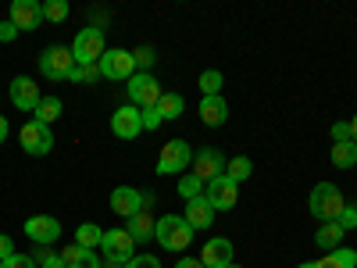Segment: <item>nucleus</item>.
Instances as JSON below:
<instances>
[{"mask_svg":"<svg viewBox=\"0 0 357 268\" xmlns=\"http://www.w3.org/2000/svg\"><path fill=\"white\" fill-rule=\"evenodd\" d=\"M193 225L186 222V218H178V215H165V218H158V225H154V240L165 247V251H172V254H183L190 244H193Z\"/></svg>","mask_w":357,"mask_h":268,"instance_id":"obj_1","label":"nucleus"},{"mask_svg":"<svg viewBox=\"0 0 357 268\" xmlns=\"http://www.w3.org/2000/svg\"><path fill=\"white\" fill-rule=\"evenodd\" d=\"M343 207H347V200H343V193H340L336 183H318V186L311 190L307 211H311L318 222H336Z\"/></svg>","mask_w":357,"mask_h":268,"instance_id":"obj_2","label":"nucleus"},{"mask_svg":"<svg viewBox=\"0 0 357 268\" xmlns=\"http://www.w3.org/2000/svg\"><path fill=\"white\" fill-rule=\"evenodd\" d=\"M104 54H107L104 29H97V25L79 29V36H75V43H72V57H75V65H97Z\"/></svg>","mask_w":357,"mask_h":268,"instance_id":"obj_3","label":"nucleus"},{"mask_svg":"<svg viewBox=\"0 0 357 268\" xmlns=\"http://www.w3.org/2000/svg\"><path fill=\"white\" fill-rule=\"evenodd\" d=\"M126 94H129V104L132 107H158V100H161V82L151 75V72H136L132 79H129V86H126Z\"/></svg>","mask_w":357,"mask_h":268,"instance_id":"obj_4","label":"nucleus"},{"mask_svg":"<svg viewBox=\"0 0 357 268\" xmlns=\"http://www.w3.org/2000/svg\"><path fill=\"white\" fill-rule=\"evenodd\" d=\"M75 68V57H72V47H47L40 54V75L50 79V82H61L68 79Z\"/></svg>","mask_w":357,"mask_h":268,"instance_id":"obj_5","label":"nucleus"},{"mask_svg":"<svg viewBox=\"0 0 357 268\" xmlns=\"http://www.w3.org/2000/svg\"><path fill=\"white\" fill-rule=\"evenodd\" d=\"M18 143H22V151L29 158H47L54 151V133H50V126H43V122H36V118H33V122L22 126Z\"/></svg>","mask_w":357,"mask_h":268,"instance_id":"obj_6","label":"nucleus"},{"mask_svg":"<svg viewBox=\"0 0 357 268\" xmlns=\"http://www.w3.org/2000/svg\"><path fill=\"white\" fill-rule=\"evenodd\" d=\"M193 165V151L186 140H168L161 147V158H158V175H178Z\"/></svg>","mask_w":357,"mask_h":268,"instance_id":"obj_7","label":"nucleus"},{"mask_svg":"<svg viewBox=\"0 0 357 268\" xmlns=\"http://www.w3.org/2000/svg\"><path fill=\"white\" fill-rule=\"evenodd\" d=\"M97 68H100V75L104 79H114V82H129L132 75H136V61H132V50H107L100 61H97Z\"/></svg>","mask_w":357,"mask_h":268,"instance_id":"obj_8","label":"nucleus"},{"mask_svg":"<svg viewBox=\"0 0 357 268\" xmlns=\"http://www.w3.org/2000/svg\"><path fill=\"white\" fill-rule=\"evenodd\" d=\"M100 251H104V261L129 265V261H132V251H136V240H132V236H129L126 229H104Z\"/></svg>","mask_w":357,"mask_h":268,"instance_id":"obj_9","label":"nucleus"},{"mask_svg":"<svg viewBox=\"0 0 357 268\" xmlns=\"http://www.w3.org/2000/svg\"><path fill=\"white\" fill-rule=\"evenodd\" d=\"M204 197H207V204H211L215 211H232L236 200H240V186H236L229 175H218V179H211V183L204 186Z\"/></svg>","mask_w":357,"mask_h":268,"instance_id":"obj_10","label":"nucleus"},{"mask_svg":"<svg viewBox=\"0 0 357 268\" xmlns=\"http://www.w3.org/2000/svg\"><path fill=\"white\" fill-rule=\"evenodd\" d=\"M8 97H11V104H15L18 111H36V107H40V100H43V94H40L36 79H29V75L11 79V86H8Z\"/></svg>","mask_w":357,"mask_h":268,"instance_id":"obj_11","label":"nucleus"},{"mask_svg":"<svg viewBox=\"0 0 357 268\" xmlns=\"http://www.w3.org/2000/svg\"><path fill=\"white\" fill-rule=\"evenodd\" d=\"M111 133L118 140H136L143 133V111L132 107V104H122V107L111 114Z\"/></svg>","mask_w":357,"mask_h":268,"instance_id":"obj_12","label":"nucleus"},{"mask_svg":"<svg viewBox=\"0 0 357 268\" xmlns=\"http://www.w3.org/2000/svg\"><path fill=\"white\" fill-rule=\"evenodd\" d=\"M25 236L36 247H50L57 236H61V222L54 215H33V218H25Z\"/></svg>","mask_w":357,"mask_h":268,"instance_id":"obj_13","label":"nucleus"},{"mask_svg":"<svg viewBox=\"0 0 357 268\" xmlns=\"http://www.w3.org/2000/svg\"><path fill=\"white\" fill-rule=\"evenodd\" d=\"M225 165L229 161L222 158V151H215V147H204V151L193 154V175L204 179V183H211V179L225 175Z\"/></svg>","mask_w":357,"mask_h":268,"instance_id":"obj_14","label":"nucleus"},{"mask_svg":"<svg viewBox=\"0 0 357 268\" xmlns=\"http://www.w3.org/2000/svg\"><path fill=\"white\" fill-rule=\"evenodd\" d=\"M143 190H136V186H118L114 193H111V211L118 215V218H132V215H139L143 211Z\"/></svg>","mask_w":357,"mask_h":268,"instance_id":"obj_15","label":"nucleus"},{"mask_svg":"<svg viewBox=\"0 0 357 268\" xmlns=\"http://www.w3.org/2000/svg\"><path fill=\"white\" fill-rule=\"evenodd\" d=\"M200 261H204V268H229V265L236 261L232 240H225V236H215V240H207L204 251H200Z\"/></svg>","mask_w":357,"mask_h":268,"instance_id":"obj_16","label":"nucleus"},{"mask_svg":"<svg viewBox=\"0 0 357 268\" xmlns=\"http://www.w3.org/2000/svg\"><path fill=\"white\" fill-rule=\"evenodd\" d=\"M11 22L18 33H33V29L43 22V4H36V0H15L11 4Z\"/></svg>","mask_w":357,"mask_h":268,"instance_id":"obj_17","label":"nucleus"},{"mask_svg":"<svg viewBox=\"0 0 357 268\" xmlns=\"http://www.w3.org/2000/svg\"><path fill=\"white\" fill-rule=\"evenodd\" d=\"M225 118H229V104H225V97H204V100H200V122H204L207 129L225 126Z\"/></svg>","mask_w":357,"mask_h":268,"instance_id":"obj_18","label":"nucleus"},{"mask_svg":"<svg viewBox=\"0 0 357 268\" xmlns=\"http://www.w3.org/2000/svg\"><path fill=\"white\" fill-rule=\"evenodd\" d=\"M215 207L207 204V197H197V200H186V222L193 225V229H211V222H215Z\"/></svg>","mask_w":357,"mask_h":268,"instance_id":"obj_19","label":"nucleus"},{"mask_svg":"<svg viewBox=\"0 0 357 268\" xmlns=\"http://www.w3.org/2000/svg\"><path fill=\"white\" fill-rule=\"evenodd\" d=\"M154 225H158V218L151 215V207H143L139 215H132V218L126 222V232L132 236L136 244H146V240H151V236H154Z\"/></svg>","mask_w":357,"mask_h":268,"instance_id":"obj_20","label":"nucleus"},{"mask_svg":"<svg viewBox=\"0 0 357 268\" xmlns=\"http://www.w3.org/2000/svg\"><path fill=\"white\" fill-rule=\"evenodd\" d=\"M61 258H65V268H104V258H97L93 251H86L79 244H68Z\"/></svg>","mask_w":357,"mask_h":268,"instance_id":"obj_21","label":"nucleus"},{"mask_svg":"<svg viewBox=\"0 0 357 268\" xmlns=\"http://www.w3.org/2000/svg\"><path fill=\"white\" fill-rule=\"evenodd\" d=\"M314 268H357V251L354 247H336L325 258H318Z\"/></svg>","mask_w":357,"mask_h":268,"instance_id":"obj_22","label":"nucleus"},{"mask_svg":"<svg viewBox=\"0 0 357 268\" xmlns=\"http://www.w3.org/2000/svg\"><path fill=\"white\" fill-rule=\"evenodd\" d=\"M343 229H340V222H321V229L314 232V244L325 251V254H329V251H336L340 244H343Z\"/></svg>","mask_w":357,"mask_h":268,"instance_id":"obj_23","label":"nucleus"},{"mask_svg":"<svg viewBox=\"0 0 357 268\" xmlns=\"http://www.w3.org/2000/svg\"><path fill=\"white\" fill-rule=\"evenodd\" d=\"M100 240H104V229H100L97 222H82V225L75 229V244L86 247V251H97Z\"/></svg>","mask_w":357,"mask_h":268,"instance_id":"obj_24","label":"nucleus"},{"mask_svg":"<svg viewBox=\"0 0 357 268\" xmlns=\"http://www.w3.org/2000/svg\"><path fill=\"white\" fill-rule=\"evenodd\" d=\"M158 111H161V118H165V122H168V118H178V114L186 111V100H183V94H168V89H165V94H161V100H158Z\"/></svg>","mask_w":357,"mask_h":268,"instance_id":"obj_25","label":"nucleus"},{"mask_svg":"<svg viewBox=\"0 0 357 268\" xmlns=\"http://www.w3.org/2000/svg\"><path fill=\"white\" fill-rule=\"evenodd\" d=\"M61 111H65L61 97H43V100H40V107H36V122L50 126V122H57V118H61Z\"/></svg>","mask_w":357,"mask_h":268,"instance_id":"obj_26","label":"nucleus"},{"mask_svg":"<svg viewBox=\"0 0 357 268\" xmlns=\"http://www.w3.org/2000/svg\"><path fill=\"white\" fill-rule=\"evenodd\" d=\"M333 165L336 168H354L357 165V143H333Z\"/></svg>","mask_w":357,"mask_h":268,"instance_id":"obj_27","label":"nucleus"},{"mask_svg":"<svg viewBox=\"0 0 357 268\" xmlns=\"http://www.w3.org/2000/svg\"><path fill=\"white\" fill-rule=\"evenodd\" d=\"M250 172H254V161H250V158H243V154H240V158H232V161L225 165V175L232 179L236 186H240L243 179H250Z\"/></svg>","mask_w":357,"mask_h":268,"instance_id":"obj_28","label":"nucleus"},{"mask_svg":"<svg viewBox=\"0 0 357 268\" xmlns=\"http://www.w3.org/2000/svg\"><path fill=\"white\" fill-rule=\"evenodd\" d=\"M200 94L204 97H222V72L218 68H204L200 72Z\"/></svg>","mask_w":357,"mask_h":268,"instance_id":"obj_29","label":"nucleus"},{"mask_svg":"<svg viewBox=\"0 0 357 268\" xmlns=\"http://www.w3.org/2000/svg\"><path fill=\"white\" fill-rule=\"evenodd\" d=\"M178 193H183L186 200L204 197V179H197L193 172H190V175H178Z\"/></svg>","mask_w":357,"mask_h":268,"instance_id":"obj_30","label":"nucleus"},{"mask_svg":"<svg viewBox=\"0 0 357 268\" xmlns=\"http://www.w3.org/2000/svg\"><path fill=\"white\" fill-rule=\"evenodd\" d=\"M43 18L47 22H65L68 18V0H47V4H43Z\"/></svg>","mask_w":357,"mask_h":268,"instance_id":"obj_31","label":"nucleus"},{"mask_svg":"<svg viewBox=\"0 0 357 268\" xmlns=\"http://www.w3.org/2000/svg\"><path fill=\"white\" fill-rule=\"evenodd\" d=\"M97 79H100V68L97 65H75L72 75H68V82H97Z\"/></svg>","mask_w":357,"mask_h":268,"instance_id":"obj_32","label":"nucleus"},{"mask_svg":"<svg viewBox=\"0 0 357 268\" xmlns=\"http://www.w3.org/2000/svg\"><path fill=\"white\" fill-rule=\"evenodd\" d=\"M33 261H36L40 268H65V258L54 254V251H47V247H40V251L33 254Z\"/></svg>","mask_w":357,"mask_h":268,"instance_id":"obj_33","label":"nucleus"},{"mask_svg":"<svg viewBox=\"0 0 357 268\" xmlns=\"http://www.w3.org/2000/svg\"><path fill=\"white\" fill-rule=\"evenodd\" d=\"M132 61H136V72H151L158 57H154L151 47H139V50H132Z\"/></svg>","mask_w":357,"mask_h":268,"instance_id":"obj_34","label":"nucleus"},{"mask_svg":"<svg viewBox=\"0 0 357 268\" xmlns=\"http://www.w3.org/2000/svg\"><path fill=\"white\" fill-rule=\"evenodd\" d=\"M0 268H40V265L29 258V254H11V258L0 261Z\"/></svg>","mask_w":357,"mask_h":268,"instance_id":"obj_35","label":"nucleus"},{"mask_svg":"<svg viewBox=\"0 0 357 268\" xmlns=\"http://www.w3.org/2000/svg\"><path fill=\"white\" fill-rule=\"evenodd\" d=\"M336 222H340V229H343V232H347V229H357V204H347L343 211H340V218H336Z\"/></svg>","mask_w":357,"mask_h":268,"instance_id":"obj_36","label":"nucleus"},{"mask_svg":"<svg viewBox=\"0 0 357 268\" xmlns=\"http://www.w3.org/2000/svg\"><path fill=\"white\" fill-rule=\"evenodd\" d=\"M161 122H165V118H161V111H158V107H143V129H146V133L161 129Z\"/></svg>","mask_w":357,"mask_h":268,"instance_id":"obj_37","label":"nucleus"},{"mask_svg":"<svg viewBox=\"0 0 357 268\" xmlns=\"http://www.w3.org/2000/svg\"><path fill=\"white\" fill-rule=\"evenodd\" d=\"M126 268H161V261L151 258V254H132V261H129Z\"/></svg>","mask_w":357,"mask_h":268,"instance_id":"obj_38","label":"nucleus"},{"mask_svg":"<svg viewBox=\"0 0 357 268\" xmlns=\"http://www.w3.org/2000/svg\"><path fill=\"white\" fill-rule=\"evenodd\" d=\"M11 40H18V29H15V22L8 18V22H0V43H11Z\"/></svg>","mask_w":357,"mask_h":268,"instance_id":"obj_39","label":"nucleus"},{"mask_svg":"<svg viewBox=\"0 0 357 268\" xmlns=\"http://www.w3.org/2000/svg\"><path fill=\"white\" fill-rule=\"evenodd\" d=\"M333 140L336 143H350V122H336L333 126Z\"/></svg>","mask_w":357,"mask_h":268,"instance_id":"obj_40","label":"nucleus"},{"mask_svg":"<svg viewBox=\"0 0 357 268\" xmlns=\"http://www.w3.org/2000/svg\"><path fill=\"white\" fill-rule=\"evenodd\" d=\"M15 254V240H11V236H4V232H0V261H4V258H11Z\"/></svg>","mask_w":357,"mask_h":268,"instance_id":"obj_41","label":"nucleus"},{"mask_svg":"<svg viewBox=\"0 0 357 268\" xmlns=\"http://www.w3.org/2000/svg\"><path fill=\"white\" fill-rule=\"evenodd\" d=\"M175 268H204V261H200V258H178Z\"/></svg>","mask_w":357,"mask_h":268,"instance_id":"obj_42","label":"nucleus"},{"mask_svg":"<svg viewBox=\"0 0 357 268\" xmlns=\"http://www.w3.org/2000/svg\"><path fill=\"white\" fill-rule=\"evenodd\" d=\"M4 140H8V118L0 114V143H4Z\"/></svg>","mask_w":357,"mask_h":268,"instance_id":"obj_43","label":"nucleus"},{"mask_svg":"<svg viewBox=\"0 0 357 268\" xmlns=\"http://www.w3.org/2000/svg\"><path fill=\"white\" fill-rule=\"evenodd\" d=\"M350 140H354V143H357V114H354V118H350Z\"/></svg>","mask_w":357,"mask_h":268,"instance_id":"obj_44","label":"nucleus"},{"mask_svg":"<svg viewBox=\"0 0 357 268\" xmlns=\"http://www.w3.org/2000/svg\"><path fill=\"white\" fill-rule=\"evenodd\" d=\"M296 268H314V261H307V265H296Z\"/></svg>","mask_w":357,"mask_h":268,"instance_id":"obj_45","label":"nucleus"},{"mask_svg":"<svg viewBox=\"0 0 357 268\" xmlns=\"http://www.w3.org/2000/svg\"><path fill=\"white\" fill-rule=\"evenodd\" d=\"M229 268H240V265H236V261H232V265H229Z\"/></svg>","mask_w":357,"mask_h":268,"instance_id":"obj_46","label":"nucleus"}]
</instances>
